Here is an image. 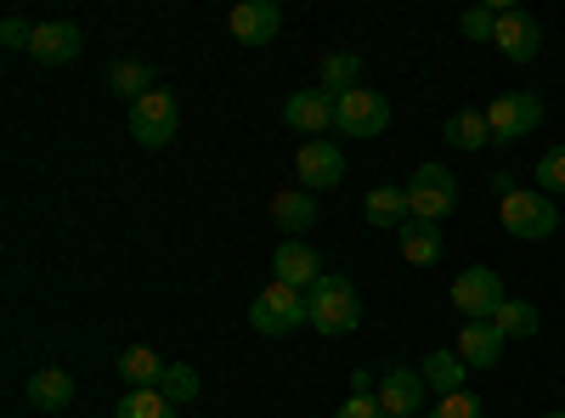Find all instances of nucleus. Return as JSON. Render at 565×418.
<instances>
[{
	"mask_svg": "<svg viewBox=\"0 0 565 418\" xmlns=\"http://www.w3.org/2000/svg\"><path fill=\"white\" fill-rule=\"evenodd\" d=\"M249 322H255V334H266V340H282V334H295V329H311V311H306V294L300 289H289V283H271L255 294V306H249Z\"/></svg>",
	"mask_w": 565,
	"mask_h": 418,
	"instance_id": "f03ea898",
	"label": "nucleus"
},
{
	"mask_svg": "<svg viewBox=\"0 0 565 418\" xmlns=\"http://www.w3.org/2000/svg\"><path fill=\"white\" fill-rule=\"evenodd\" d=\"M164 356L159 351H148V345H130L125 356H119V379L130 385V390H159V379H164Z\"/></svg>",
	"mask_w": 565,
	"mask_h": 418,
	"instance_id": "412c9836",
	"label": "nucleus"
},
{
	"mask_svg": "<svg viewBox=\"0 0 565 418\" xmlns=\"http://www.w3.org/2000/svg\"><path fill=\"white\" fill-rule=\"evenodd\" d=\"M295 170H300V181H306V193L340 187V181H345V153H340V142L317 136V142H306V148L295 153Z\"/></svg>",
	"mask_w": 565,
	"mask_h": 418,
	"instance_id": "9b49d317",
	"label": "nucleus"
},
{
	"mask_svg": "<svg viewBox=\"0 0 565 418\" xmlns=\"http://www.w3.org/2000/svg\"><path fill=\"white\" fill-rule=\"evenodd\" d=\"M23 390H29V401H34L40 412H63V407H74V374H68V367H34Z\"/></svg>",
	"mask_w": 565,
	"mask_h": 418,
	"instance_id": "f3484780",
	"label": "nucleus"
},
{
	"mask_svg": "<svg viewBox=\"0 0 565 418\" xmlns=\"http://www.w3.org/2000/svg\"><path fill=\"white\" fill-rule=\"evenodd\" d=\"M532 181H537V193H565V142H559V148H548V153L537 159Z\"/></svg>",
	"mask_w": 565,
	"mask_h": 418,
	"instance_id": "c85d7f7f",
	"label": "nucleus"
},
{
	"mask_svg": "<svg viewBox=\"0 0 565 418\" xmlns=\"http://www.w3.org/2000/svg\"><path fill=\"white\" fill-rule=\"evenodd\" d=\"M334 418H385V407H380V396H345V407Z\"/></svg>",
	"mask_w": 565,
	"mask_h": 418,
	"instance_id": "2f4dec72",
	"label": "nucleus"
},
{
	"mask_svg": "<svg viewBox=\"0 0 565 418\" xmlns=\"http://www.w3.org/2000/svg\"><path fill=\"white\" fill-rule=\"evenodd\" d=\"M492 322H498V334H503V340H532L543 317H537L532 300H503V311H498Z\"/></svg>",
	"mask_w": 565,
	"mask_h": 418,
	"instance_id": "393cba45",
	"label": "nucleus"
},
{
	"mask_svg": "<svg viewBox=\"0 0 565 418\" xmlns=\"http://www.w3.org/2000/svg\"><path fill=\"white\" fill-rule=\"evenodd\" d=\"M362 210H367V226H385V232H402V226L413 221L407 187H373Z\"/></svg>",
	"mask_w": 565,
	"mask_h": 418,
	"instance_id": "aec40b11",
	"label": "nucleus"
},
{
	"mask_svg": "<svg viewBox=\"0 0 565 418\" xmlns=\"http://www.w3.org/2000/svg\"><path fill=\"white\" fill-rule=\"evenodd\" d=\"M340 136H385L391 130V103L380 97V90H345L340 97V119H334Z\"/></svg>",
	"mask_w": 565,
	"mask_h": 418,
	"instance_id": "6e6552de",
	"label": "nucleus"
},
{
	"mask_svg": "<svg viewBox=\"0 0 565 418\" xmlns=\"http://www.w3.org/2000/svg\"><path fill=\"white\" fill-rule=\"evenodd\" d=\"M487 125H492V142H526V136L543 125V103L532 90H503V97L487 108Z\"/></svg>",
	"mask_w": 565,
	"mask_h": 418,
	"instance_id": "423d86ee",
	"label": "nucleus"
},
{
	"mask_svg": "<svg viewBox=\"0 0 565 418\" xmlns=\"http://www.w3.org/2000/svg\"><path fill=\"white\" fill-rule=\"evenodd\" d=\"M79 45H85L79 23H68V18H52V23H34L29 57H34L40 68H63V63H74V57H79Z\"/></svg>",
	"mask_w": 565,
	"mask_h": 418,
	"instance_id": "9d476101",
	"label": "nucleus"
},
{
	"mask_svg": "<svg viewBox=\"0 0 565 418\" xmlns=\"http://www.w3.org/2000/svg\"><path fill=\"white\" fill-rule=\"evenodd\" d=\"M108 90H114V97H130V103H141V97H148V90H159V85H153V68H148V63L119 57V63L108 68Z\"/></svg>",
	"mask_w": 565,
	"mask_h": 418,
	"instance_id": "b1692460",
	"label": "nucleus"
},
{
	"mask_svg": "<svg viewBox=\"0 0 565 418\" xmlns=\"http://www.w3.org/2000/svg\"><path fill=\"white\" fill-rule=\"evenodd\" d=\"M175 125H181V108L170 90H148L141 103H130V136L141 148H170Z\"/></svg>",
	"mask_w": 565,
	"mask_h": 418,
	"instance_id": "0eeeda50",
	"label": "nucleus"
},
{
	"mask_svg": "<svg viewBox=\"0 0 565 418\" xmlns=\"http://www.w3.org/2000/svg\"><path fill=\"white\" fill-rule=\"evenodd\" d=\"M159 390L175 401V407H186L199 390H204V379H199V367H186V362H170L164 367V379H159Z\"/></svg>",
	"mask_w": 565,
	"mask_h": 418,
	"instance_id": "cd10ccee",
	"label": "nucleus"
},
{
	"mask_svg": "<svg viewBox=\"0 0 565 418\" xmlns=\"http://www.w3.org/2000/svg\"><path fill=\"white\" fill-rule=\"evenodd\" d=\"M503 334H498V322H463V334H458V356L469 374H487V367L503 362Z\"/></svg>",
	"mask_w": 565,
	"mask_h": 418,
	"instance_id": "dca6fc26",
	"label": "nucleus"
},
{
	"mask_svg": "<svg viewBox=\"0 0 565 418\" xmlns=\"http://www.w3.org/2000/svg\"><path fill=\"white\" fill-rule=\"evenodd\" d=\"M418 379L430 385L436 396H452V390H463L469 367H463V356H458V351H430V356H424V367H418Z\"/></svg>",
	"mask_w": 565,
	"mask_h": 418,
	"instance_id": "4be33fe9",
	"label": "nucleus"
},
{
	"mask_svg": "<svg viewBox=\"0 0 565 418\" xmlns=\"http://www.w3.org/2000/svg\"><path fill=\"white\" fill-rule=\"evenodd\" d=\"M441 136L458 148V153H476V148H487L492 142V125H487V114H476V108H463V114H452L447 125H441Z\"/></svg>",
	"mask_w": 565,
	"mask_h": 418,
	"instance_id": "5701e85b",
	"label": "nucleus"
},
{
	"mask_svg": "<svg viewBox=\"0 0 565 418\" xmlns=\"http://www.w3.org/2000/svg\"><path fill=\"white\" fill-rule=\"evenodd\" d=\"M282 119H289L300 136H311V142H317L322 130H334V119H340V97H328L322 85H317V90H295V97L282 103Z\"/></svg>",
	"mask_w": 565,
	"mask_h": 418,
	"instance_id": "f8f14e48",
	"label": "nucleus"
},
{
	"mask_svg": "<svg viewBox=\"0 0 565 418\" xmlns=\"http://www.w3.org/2000/svg\"><path fill=\"white\" fill-rule=\"evenodd\" d=\"M356 79H362V63H356L351 52H328V57H322V90H328V97H345V90H356Z\"/></svg>",
	"mask_w": 565,
	"mask_h": 418,
	"instance_id": "a878e982",
	"label": "nucleus"
},
{
	"mask_svg": "<svg viewBox=\"0 0 565 418\" xmlns=\"http://www.w3.org/2000/svg\"><path fill=\"white\" fill-rule=\"evenodd\" d=\"M543 418H565V407H554V412H543Z\"/></svg>",
	"mask_w": 565,
	"mask_h": 418,
	"instance_id": "72a5a7b5",
	"label": "nucleus"
},
{
	"mask_svg": "<svg viewBox=\"0 0 565 418\" xmlns=\"http://www.w3.org/2000/svg\"><path fill=\"white\" fill-rule=\"evenodd\" d=\"M498 12H503V7H469V12L458 18L463 40H492V34H498Z\"/></svg>",
	"mask_w": 565,
	"mask_h": 418,
	"instance_id": "7c9ffc66",
	"label": "nucleus"
},
{
	"mask_svg": "<svg viewBox=\"0 0 565 418\" xmlns=\"http://www.w3.org/2000/svg\"><path fill=\"white\" fill-rule=\"evenodd\" d=\"M407 204H413V221L441 226V221L458 210V181H452V170H441V164H418L413 181H407Z\"/></svg>",
	"mask_w": 565,
	"mask_h": 418,
	"instance_id": "20e7f679",
	"label": "nucleus"
},
{
	"mask_svg": "<svg viewBox=\"0 0 565 418\" xmlns=\"http://www.w3.org/2000/svg\"><path fill=\"white\" fill-rule=\"evenodd\" d=\"M424 385L413 367H391V374H380V407H385V418H418L424 412Z\"/></svg>",
	"mask_w": 565,
	"mask_h": 418,
	"instance_id": "2eb2a0df",
	"label": "nucleus"
},
{
	"mask_svg": "<svg viewBox=\"0 0 565 418\" xmlns=\"http://www.w3.org/2000/svg\"><path fill=\"white\" fill-rule=\"evenodd\" d=\"M396 244H402V260H413V266H436V260L447 255V232L430 226V221H407V226L396 232Z\"/></svg>",
	"mask_w": 565,
	"mask_h": 418,
	"instance_id": "a211bd4d",
	"label": "nucleus"
},
{
	"mask_svg": "<svg viewBox=\"0 0 565 418\" xmlns=\"http://www.w3.org/2000/svg\"><path fill=\"white\" fill-rule=\"evenodd\" d=\"M271 221L289 232V238H306V226H317V199L306 187H282L271 199Z\"/></svg>",
	"mask_w": 565,
	"mask_h": 418,
	"instance_id": "6ab92c4d",
	"label": "nucleus"
},
{
	"mask_svg": "<svg viewBox=\"0 0 565 418\" xmlns=\"http://www.w3.org/2000/svg\"><path fill=\"white\" fill-rule=\"evenodd\" d=\"M503 271H492V266H469V271H458V283H452V306H458V317L463 322H492L498 311H503Z\"/></svg>",
	"mask_w": 565,
	"mask_h": 418,
	"instance_id": "39448f33",
	"label": "nucleus"
},
{
	"mask_svg": "<svg viewBox=\"0 0 565 418\" xmlns=\"http://www.w3.org/2000/svg\"><path fill=\"white\" fill-rule=\"evenodd\" d=\"M114 418H175V401L164 390H125Z\"/></svg>",
	"mask_w": 565,
	"mask_h": 418,
	"instance_id": "bb28decb",
	"label": "nucleus"
},
{
	"mask_svg": "<svg viewBox=\"0 0 565 418\" xmlns=\"http://www.w3.org/2000/svg\"><path fill=\"white\" fill-rule=\"evenodd\" d=\"M430 418H487V401L481 396H469V390H452L430 407Z\"/></svg>",
	"mask_w": 565,
	"mask_h": 418,
	"instance_id": "c756f323",
	"label": "nucleus"
},
{
	"mask_svg": "<svg viewBox=\"0 0 565 418\" xmlns=\"http://www.w3.org/2000/svg\"><path fill=\"white\" fill-rule=\"evenodd\" d=\"M306 311H311V329L328 334V340L351 334L356 322H362V300L351 289V277H334V271H322L317 283L306 289Z\"/></svg>",
	"mask_w": 565,
	"mask_h": 418,
	"instance_id": "f257e3e1",
	"label": "nucleus"
},
{
	"mask_svg": "<svg viewBox=\"0 0 565 418\" xmlns=\"http://www.w3.org/2000/svg\"><path fill=\"white\" fill-rule=\"evenodd\" d=\"M271 277L306 294V289L317 283V277H322V260H317V249H311L306 238H282V244H277V255H271Z\"/></svg>",
	"mask_w": 565,
	"mask_h": 418,
	"instance_id": "ddd939ff",
	"label": "nucleus"
},
{
	"mask_svg": "<svg viewBox=\"0 0 565 418\" xmlns=\"http://www.w3.org/2000/svg\"><path fill=\"white\" fill-rule=\"evenodd\" d=\"M498 215H503V226L514 232V238H526V244H543V238H554V232H559V210L537 187H514Z\"/></svg>",
	"mask_w": 565,
	"mask_h": 418,
	"instance_id": "7ed1b4c3",
	"label": "nucleus"
},
{
	"mask_svg": "<svg viewBox=\"0 0 565 418\" xmlns=\"http://www.w3.org/2000/svg\"><path fill=\"white\" fill-rule=\"evenodd\" d=\"M492 45H498L509 63H532V57L543 52V29H537L532 12L503 7V12H498V34H492Z\"/></svg>",
	"mask_w": 565,
	"mask_h": 418,
	"instance_id": "1a4fd4ad",
	"label": "nucleus"
},
{
	"mask_svg": "<svg viewBox=\"0 0 565 418\" xmlns=\"http://www.w3.org/2000/svg\"><path fill=\"white\" fill-rule=\"evenodd\" d=\"M226 23H232V40L266 45V40H277V29H282V7H277V0H238Z\"/></svg>",
	"mask_w": 565,
	"mask_h": 418,
	"instance_id": "4468645a",
	"label": "nucleus"
},
{
	"mask_svg": "<svg viewBox=\"0 0 565 418\" xmlns=\"http://www.w3.org/2000/svg\"><path fill=\"white\" fill-rule=\"evenodd\" d=\"M0 40H7V52H29V40H34V29H29L23 18H7V23H0Z\"/></svg>",
	"mask_w": 565,
	"mask_h": 418,
	"instance_id": "473e14b6",
	"label": "nucleus"
}]
</instances>
